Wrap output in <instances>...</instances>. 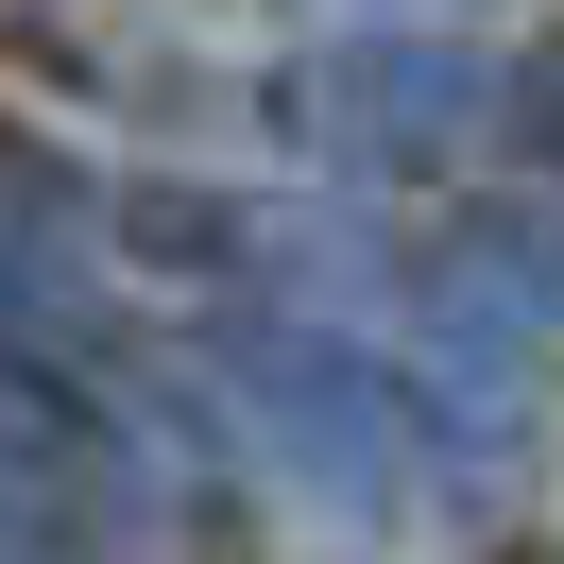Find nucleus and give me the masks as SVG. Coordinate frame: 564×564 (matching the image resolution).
Wrapping results in <instances>:
<instances>
[{
  "instance_id": "f257e3e1",
  "label": "nucleus",
  "mask_w": 564,
  "mask_h": 564,
  "mask_svg": "<svg viewBox=\"0 0 564 564\" xmlns=\"http://www.w3.org/2000/svg\"><path fill=\"white\" fill-rule=\"evenodd\" d=\"M223 393H240V445L308 496L343 547L393 530V479H411V427H393V377L343 359L325 325H223Z\"/></svg>"
},
{
  "instance_id": "f03ea898",
  "label": "nucleus",
  "mask_w": 564,
  "mask_h": 564,
  "mask_svg": "<svg viewBox=\"0 0 564 564\" xmlns=\"http://www.w3.org/2000/svg\"><path fill=\"white\" fill-rule=\"evenodd\" d=\"M154 530V462L86 411L52 359H0V547L35 564H104Z\"/></svg>"
},
{
  "instance_id": "7ed1b4c3",
  "label": "nucleus",
  "mask_w": 564,
  "mask_h": 564,
  "mask_svg": "<svg viewBox=\"0 0 564 564\" xmlns=\"http://www.w3.org/2000/svg\"><path fill=\"white\" fill-rule=\"evenodd\" d=\"M479 120L462 52H308V138L325 154H445Z\"/></svg>"
}]
</instances>
